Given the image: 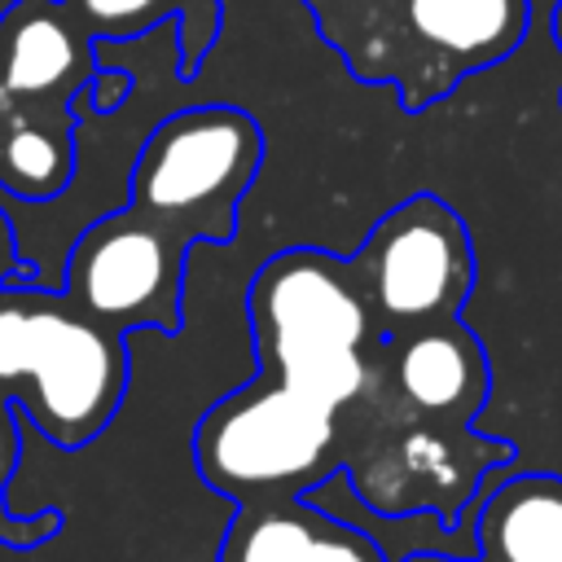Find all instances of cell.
<instances>
[{
  "instance_id": "15",
  "label": "cell",
  "mask_w": 562,
  "mask_h": 562,
  "mask_svg": "<svg viewBox=\"0 0 562 562\" xmlns=\"http://www.w3.org/2000/svg\"><path fill=\"white\" fill-rule=\"evenodd\" d=\"M312 562H386V558L378 553V544L364 531H356V527H347V522H338V518L325 514L321 518V531H316Z\"/></svg>"
},
{
  "instance_id": "13",
  "label": "cell",
  "mask_w": 562,
  "mask_h": 562,
  "mask_svg": "<svg viewBox=\"0 0 562 562\" xmlns=\"http://www.w3.org/2000/svg\"><path fill=\"white\" fill-rule=\"evenodd\" d=\"M92 40H132L154 26H180V75H193L220 35V0H66Z\"/></svg>"
},
{
  "instance_id": "17",
  "label": "cell",
  "mask_w": 562,
  "mask_h": 562,
  "mask_svg": "<svg viewBox=\"0 0 562 562\" xmlns=\"http://www.w3.org/2000/svg\"><path fill=\"white\" fill-rule=\"evenodd\" d=\"M127 92H132V75H127V70H97L92 83L83 88L88 105L101 110V114H114V110L127 101Z\"/></svg>"
},
{
  "instance_id": "7",
  "label": "cell",
  "mask_w": 562,
  "mask_h": 562,
  "mask_svg": "<svg viewBox=\"0 0 562 562\" xmlns=\"http://www.w3.org/2000/svg\"><path fill=\"white\" fill-rule=\"evenodd\" d=\"M184 259L189 241L154 224L136 206L92 220L70 255L61 294L92 321L127 334L158 329L180 334L184 325Z\"/></svg>"
},
{
  "instance_id": "10",
  "label": "cell",
  "mask_w": 562,
  "mask_h": 562,
  "mask_svg": "<svg viewBox=\"0 0 562 562\" xmlns=\"http://www.w3.org/2000/svg\"><path fill=\"white\" fill-rule=\"evenodd\" d=\"M97 75V40L66 0H13L0 13V88L35 110H70Z\"/></svg>"
},
{
  "instance_id": "4",
  "label": "cell",
  "mask_w": 562,
  "mask_h": 562,
  "mask_svg": "<svg viewBox=\"0 0 562 562\" xmlns=\"http://www.w3.org/2000/svg\"><path fill=\"white\" fill-rule=\"evenodd\" d=\"M347 457L342 408L255 373L215 400L193 430V461L206 487L237 505L299 501Z\"/></svg>"
},
{
  "instance_id": "5",
  "label": "cell",
  "mask_w": 562,
  "mask_h": 562,
  "mask_svg": "<svg viewBox=\"0 0 562 562\" xmlns=\"http://www.w3.org/2000/svg\"><path fill=\"white\" fill-rule=\"evenodd\" d=\"M263 167V132L237 105L167 114L132 162L127 193L140 215L193 241H233L241 198Z\"/></svg>"
},
{
  "instance_id": "16",
  "label": "cell",
  "mask_w": 562,
  "mask_h": 562,
  "mask_svg": "<svg viewBox=\"0 0 562 562\" xmlns=\"http://www.w3.org/2000/svg\"><path fill=\"white\" fill-rule=\"evenodd\" d=\"M61 531V514L44 509V514H13L4 505V483H0V544L9 549H35L44 540H53Z\"/></svg>"
},
{
  "instance_id": "14",
  "label": "cell",
  "mask_w": 562,
  "mask_h": 562,
  "mask_svg": "<svg viewBox=\"0 0 562 562\" xmlns=\"http://www.w3.org/2000/svg\"><path fill=\"white\" fill-rule=\"evenodd\" d=\"M321 518L325 514L303 496L241 505L224 536L220 562H312Z\"/></svg>"
},
{
  "instance_id": "12",
  "label": "cell",
  "mask_w": 562,
  "mask_h": 562,
  "mask_svg": "<svg viewBox=\"0 0 562 562\" xmlns=\"http://www.w3.org/2000/svg\"><path fill=\"white\" fill-rule=\"evenodd\" d=\"M75 176V119L70 110H35L22 101L0 105V189L26 202L57 198Z\"/></svg>"
},
{
  "instance_id": "2",
  "label": "cell",
  "mask_w": 562,
  "mask_h": 562,
  "mask_svg": "<svg viewBox=\"0 0 562 562\" xmlns=\"http://www.w3.org/2000/svg\"><path fill=\"white\" fill-rule=\"evenodd\" d=\"M307 9L360 79L400 88L404 110L505 61L531 22V0H307Z\"/></svg>"
},
{
  "instance_id": "9",
  "label": "cell",
  "mask_w": 562,
  "mask_h": 562,
  "mask_svg": "<svg viewBox=\"0 0 562 562\" xmlns=\"http://www.w3.org/2000/svg\"><path fill=\"white\" fill-rule=\"evenodd\" d=\"M378 386H386V400H395L404 422L470 426L492 391V369L479 338L452 316L391 338Z\"/></svg>"
},
{
  "instance_id": "6",
  "label": "cell",
  "mask_w": 562,
  "mask_h": 562,
  "mask_svg": "<svg viewBox=\"0 0 562 562\" xmlns=\"http://www.w3.org/2000/svg\"><path fill=\"white\" fill-rule=\"evenodd\" d=\"M351 272L360 277L382 342L452 321L474 290L470 228L443 198L413 193L369 228L351 255Z\"/></svg>"
},
{
  "instance_id": "11",
  "label": "cell",
  "mask_w": 562,
  "mask_h": 562,
  "mask_svg": "<svg viewBox=\"0 0 562 562\" xmlns=\"http://www.w3.org/2000/svg\"><path fill=\"white\" fill-rule=\"evenodd\" d=\"M479 562H562V479L514 474L479 492Z\"/></svg>"
},
{
  "instance_id": "19",
  "label": "cell",
  "mask_w": 562,
  "mask_h": 562,
  "mask_svg": "<svg viewBox=\"0 0 562 562\" xmlns=\"http://www.w3.org/2000/svg\"><path fill=\"white\" fill-rule=\"evenodd\" d=\"M549 35H553V44H558V53H562V0H558L553 13H549Z\"/></svg>"
},
{
  "instance_id": "3",
  "label": "cell",
  "mask_w": 562,
  "mask_h": 562,
  "mask_svg": "<svg viewBox=\"0 0 562 562\" xmlns=\"http://www.w3.org/2000/svg\"><path fill=\"white\" fill-rule=\"evenodd\" d=\"M0 391L57 448H83L127 395V342L61 290L0 285Z\"/></svg>"
},
{
  "instance_id": "8",
  "label": "cell",
  "mask_w": 562,
  "mask_h": 562,
  "mask_svg": "<svg viewBox=\"0 0 562 562\" xmlns=\"http://www.w3.org/2000/svg\"><path fill=\"white\" fill-rule=\"evenodd\" d=\"M509 457L514 448L505 439H479L470 426L404 422L391 435L382 430L378 439H364L360 452H347L342 470L378 514L435 509L452 522L479 501L487 474Z\"/></svg>"
},
{
  "instance_id": "1",
  "label": "cell",
  "mask_w": 562,
  "mask_h": 562,
  "mask_svg": "<svg viewBox=\"0 0 562 562\" xmlns=\"http://www.w3.org/2000/svg\"><path fill=\"white\" fill-rule=\"evenodd\" d=\"M246 316L259 373L342 413L373 395L386 342L351 259L316 246L277 250L250 281Z\"/></svg>"
},
{
  "instance_id": "18",
  "label": "cell",
  "mask_w": 562,
  "mask_h": 562,
  "mask_svg": "<svg viewBox=\"0 0 562 562\" xmlns=\"http://www.w3.org/2000/svg\"><path fill=\"white\" fill-rule=\"evenodd\" d=\"M18 457H22L18 417H13V404H9V395L0 391V483H9V479H13V470H18Z\"/></svg>"
}]
</instances>
